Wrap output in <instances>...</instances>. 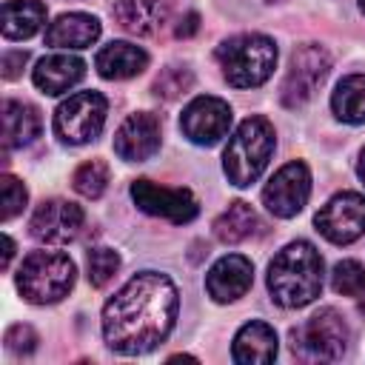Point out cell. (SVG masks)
Returning <instances> with one entry per match:
<instances>
[{
  "label": "cell",
  "mask_w": 365,
  "mask_h": 365,
  "mask_svg": "<svg viewBox=\"0 0 365 365\" xmlns=\"http://www.w3.org/2000/svg\"><path fill=\"white\" fill-rule=\"evenodd\" d=\"M317 231L334 242V245H348L365 234V197L356 191H342L334 194L314 217Z\"/></svg>",
  "instance_id": "obj_9"
},
{
  "label": "cell",
  "mask_w": 365,
  "mask_h": 365,
  "mask_svg": "<svg viewBox=\"0 0 365 365\" xmlns=\"http://www.w3.org/2000/svg\"><path fill=\"white\" fill-rule=\"evenodd\" d=\"M194 86V74L188 66H165L157 77H154V94L163 100H174L180 94H185Z\"/></svg>",
  "instance_id": "obj_26"
},
{
  "label": "cell",
  "mask_w": 365,
  "mask_h": 365,
  "mask_svg": "<svg viewBox=\"0 0 365 365\" xmlns=\"http://www.w3.org/2000/svg\"><path fill=\"white\" fill-rule=\"evenodd\" d=\"M259 3H277V0H259Z\"/></svg>",
  "instance_id": "obj_37"
},
{
  "label": "cell",
  "mask_w": 365,
  "mask_h": 365,
  "mask_svg": "<svg viewBox=\"0 0 365 365\" xmlns=\"http://www.w3.org/2000/svg\"><path fill=\"white\" fill-rule=\"evenodd\" d=\"M0 191H3V222H9L11 217H17L26 208L29 194H26V185L11 174L0 177Z\"/></svg>",
  "instance_id": "obj_29"
},
{
  "label": "cell",
  "mask_w": 365,
  "mask_h": 365,
  "mask_svg": "<svg viewBox=\"0 0 365 365\" xmlns=\"http://www.w3.org/2000/svg\"><path fill=\"white\" fill-rule=\"evenodd\" d=\"M322 274V257L311 242H288L268 265L271 299L282 308H305L319 297Z\"/></svg>",
  "instance_id": "obj_2"
},
{
  "label": "cell",
  "mask_w": 365,
  "mask_h": 365,
  "mask_svg": "<svg viewBox=\"0 0 365 365\" xmlns=\"http://www.w3.org/2000/svg\"><path fill=\"white\" fill-rule=\"evenodd\" d=\"M94 66H97L100 77H106V80H128V77H137L140 71H145L148 54L134 43L114 40L97 51Z\"/></svg>",
  "instance_id": "obj_20"
},
{
  "label": "cell",
  "mask_w": 365,
  "mask_h": 365,
  "mask_svg": "<svg viewBox=\"0 0 365 365\" xmlns=\"http://www.w3.org/2000/svg\"><path fill=\"white\" fill-rule=\"evenodd\" d=\"M83 208L68 202V200H46L34 208L29 231L37 242H48V245H63L71 242L80 228H83Z\"/></svg>",
  "instance_id": "obj_13"
},
{
  "label": "cell",
  "mask_w": 365,
  "mask_h": 365,
  "mask_svg": "<svg viewBox=\"0 0 365 365\" xmlns=\"http://www.w3.org/2000/svg\"><path fill=\"white\" fill-rule=\"evenodd\" d=\"M254 282V265L242 254H225L220 257L205 277V291L214 302H234L248 294Z\"/></svg>",
  "instance_id": "obj_15"
},
{
  "label": "cell",
  "mask_w": 365,
  "mask_h": 365,
  "mask_svg": "<svg viewBox=\"0 0 365 365\" xmlns=\"http://www.w3.org/2000/svg\"><path fill=\"white\" fill-rule=\"evenodd\" d=\"M274 145H277V134L265 117L242 120L222 154V171L228 182H234L237 188H245L254 180H259V174L268 168Z\"/></svg>",
  "instance_id": "obj_3"
},
{
  "label": "cell",
  "mask_w": 365,
  "mask_h": 365,
  "mask_svg": "<svg viewBox=\"0 0 365 365\" xmlns=\"http://www.w3.org/2000/svg\"><path fill=\"white\" fill-rule=\"evenodd\" d=\"M328 71H331V54L317 43H302L291 54V63H288V71H285V80L279 88L282 106H288V108L305 106L317 94V88L322 86Z\"/></svg>",
  "instance_id": "obj_8"
},
{
  "label": "cell",
  "mask_w": 365,
  "mask_h": 365,
  "mask_svg": "<svg viewBox=\"0 0 365 365\" xmlns=\"http://www.w3.org/2000/svg\"><path fill=\"white\" fill-rule=\"evenodd\" d=\"M331 285L342 297H359L365 294V268L356 259H342L331 271Z\"/></svg>",
  "instance_id": "obj_27"
},
{
  "label": "cell",
  "mask_w": 365,
  "mask_h": 365,
  "mask_svg": "<svg viewBox=\"0 0 365 365\" xmlns=\"http://www.w3.org/2000/svg\"><path fill=\"white\" fill-rule=\"evenodd\" d=\"M259 228V220H257V211L242 202V200H234L217 220H214V237L220 242H242L248 237H254Z\"/></svg>",
  "instance_id": "obj_23"
},
{
  "label": "cell",
  "mask_w": 365,
  "mask_h": 365,
  "mask_svg": "<svg viewBox=\"0 0 365 365\" xmlns=\"http://www.w3.org/2000/svg\"><path fill=\"white\" fill-rule=\"evenodd\" d=\"M180 128H182V134L191 143H197V145H214L231 128V106L225 100H220V97H211V94L194 97L182 108Z\"/></svg>",
  "instance_id": "obj_12"
},
{
  "label": "cell",
  "mask_w": 365,
  "mask_h": 365,
  "mask_svg": "<svg viewBox=\"0 0 365 365\" xmlns=\"http://www.w3.org/2000/svg\"><path fill=\"white\" fill-rule=\"evenodd\" d=\"M71 182H74L77 194H83L88 200H97L108 185V165L103 160H88L74 171Z\"/></svg>",
  "instance_id": "obj_25"
},
{
  "label": "cell",
  "mask_w": 365,
  "mask_h": 365,
  "mask_svg": "<svg viewBox=\"0 0 365 365\" xmlns=\"http://www.w3.org/2000/svg\"><path fill=\"white\" fill-rule=\"evenodd\" d=\"M100 37V20L86 11L60 14L46 29V46L54 48H88Z\"/></svg>",
  "instance_id": "obj_19"
},
{
  "label": "cell",
  "mask_w": 365,
  "mask_h": 365,
  "mask_svg": "<svg viewBox=\"0 0 365 365\" xmlns=\"http://www.w3.org/2000/svg\"><path fill=\"white\" fill-rule=\"evenodd\" d=\"M197 29H200V14H197V11H188V14H182V17H180V23H177V31H174V34H177V37H191Z\"/></svg>",
  "instance_id": "obj_32"
},
{
  "label": "cell",
  "mask_w": 365,
  "mask_h": 365,
  "mask_svg": "<svg viewBox=\"0 0 365 365\" xmlns=\"http://www.w3.org/2000/svg\"><path fill=\"white\" fill-rule=\"evenodd\" d=\"M180 311L174 282L160 271L134 274L103 308V339L117 354H148L171 334Z\"/></svg>",
  "instance_id": "obj_1"
},
{
  "label": "cell",
  "mask_w": 365,
  "mask_h": 365,
  "mask_svg": "<svg viewBox=\"0 0 365 365\" xmlns=\"http://www.w3.org/2000/svg\"><path fill=\"white\" fill-rule=\"evenodd\" d=\"M217 63L222 77L234 88H257L262 86L277 66V46L265 34H234L217 46Z\"/></svg>",
  "instance_id": "obj_4"
},
{
  "label": "cell",
  "mask_w": 365,
  "mask_h": 365,
  "mask_svg": "<svg viewBox=\"0 0 365 365\" xmlns=\"http://www.w3.org/2000/svg\"><path fill=\"white\" fill-rule=\"evenodd\" d=\"M108 103L100 91H77L68 100H63L54 111V131L68 145L91 143L106 123Z\"/></svg>",
  "instance_id": "obj_7"
},
{
  "label": "cell",
  "mask_w": 365,
  "mask_h": 365,
  "mask_svg": "<svg viewBox=\"0 0 365 365\" xmlns=\"http://www.w3.org/2000/svg\"><path fill=\"white\" fill-rule=\"evenodd\" d=\"M356 174H359L362 185H365V148H362V154H359V163H356Z\"/></svg>",
  "instance_id": "obj_34"
},
{
  "label": "cell",
  "mask_w": 365,
  "mask_h": 365,
  "mask_svg": "<svg viewBox=\"0 0 365 365\" xmlns=\"http://www.w3.org/2000/svg\"><path fill=\"white\" fill-rule=\"evenodd\" d=\"M231 356L240 365H262V362H274L277 356V334L268 322L262 319H251L245 322L231 345Z\"/></svg>",
  "instance_id": "obj_18"
},
{
  "label": "cell",
  "mask_w": 365,
  "mask_h": 365,
  "mask_svg": "<svg viewBox=\"0 0 365 365\" xmlns=\"http://www.w3.org/2000/svg\"><path fill=\"white\" fill-rule=\"evenodd\" d=\"M26 60H29V54L26 51H6L3 54V68H0V74L6 77V80H14V77H20V71H23V66H26Z\"/></svg>",
  "instance_id": "obj_31"
},
{
  "label": "cell",
  "mask_w": 365,
  "mask_h": 365,
  "mask_svg": "<svg viewBox=\"0 0 365 365\" xmlns=\"http://www.w3.org/2000/svg\"><path fill=\"white\" fill-rule=\"evenodd\" d=\"M131 200L137 202L140 211L151 214V217H160V220H168L174 225H182V222H191L200 211L194 194L188 188H168V185H157L151 180H134L131 182Z\"/></svg>",
  "instance_id": "obj_11"
},
{
  "label": "cell",
  "mask_w": 365,
  "mask_h": 365,
  "mask_svg": "<svg viewBox=\"0 0 365 365\" xmlns=\"http://www.w3.org/2000/svg\"><path fill=\"white\" fill-rule=\"evenodd\" d=\"M359 314L365 317V294H359Z\"/></svg>",
  "instance_id": "obj_35"
},
{
  "label": "cell",
  "mask_w": 365,
  "mask_h": 365,
  "mask_svg": "<svg viewBox=\"0 0 365 365\" xmlns=\"http://www.w3.org/2000/svg\"><path fill=\"white\" fill-rule=\"evenodd\" d=\"M171 9L174 0H114L111 14L128 34L148 37L165 26Z\"/></svg>",
  "instance_id": "obj_16"
},
{
  "label": "cell",
  "mask_w": 365,
  "mask_h": 365,
  "mask_svg": "<svg viewBox=\"0 0 365 365\" xmlns=\"http://www.w3.org/2000/svg\"><path fill=\"white\" fill-rule=\"evenodd\" d=\"M311 197V171L302 160L285 163L262 188V202L274 217H294L305 208Z\"/></svg>",
  "instance_id": "obj_10"
},
{
  "label": "cell",
  "mask_w": 365,
  "mask_h": 365,
  "mask_svg": "<svg viewBox=\"0 0 365 365\" xmlns=\"http://www.w3.org/2000/svg\"><path fill=\"white\" fill-rule=\"evenodd\" d=\"M11 257H14V242H11V237L9 234H3V268H9V262H11Z\"/></svg>",
  "instance_id": "obj_33"
},
{
  "label": "cell",
  "mask_w": 365,
  "mask_h": 365,
  "mask_svg": "<svg viewBox=\"0 0 365 365\" xmlns=\"http://www.w3.org/2000/svg\"><path fill=\"white\" fill-rule=\"evenodd\" d=\"M37 334H34V328L31 325H11L9 331H6V348L11 351V354H31L34 348H37Z\"/></svg>",
  "instance_id": "obj_30"
},
{
  "label": "cell",
  "mask_w": 365,
  "mask_h": 365,
  "mask_svg": "<svg viewBox=\"0 0 365 365\" xmlns=\"http://www.w3.org/2000/svg\"><path fill=\"white\" fill-rule=\"evenodd\" d=\"M46 23L43 0H6L3 3V37L6 40H26L37 34Z\"/></svg>",
  "instance_id": "obj_22"
},
{
  "label": "cell",
  "mask_w": 365,
  "mask_h": 365,
  "mask_svg": "<svg viewBox=\"0 0 365 365\" xmlns=\"http://www.w3.org/2000/svg\"><path fill=\"white\" fill-rule=\"evenodd\" d=\"M359 9H362V11H365V0H359Z\"/></svg>",
  "instance_id": "obj_36"
},
{
  "label": "cell",
  "mask_w": 365,
  "mask_h": 365,
  "mask_svg": "<svg viewBox=\"0 0 365 365\" xmlns=\"http://www.w3.org/2000/svg\"><path fill=\"white\" fill-rule=\"evenodd\" d=\"M86 74V63L74 54H48L43 57L34 71H31V80L34 86L43 91V94H63L68 91L71 86H77Z\"/></svg>",
  "instance_id": "obj_17"
},
{
  "label": "cell",
  "mask_w": 365,
  "mask_h": 365,
  "mask_svg": "<svg viewBox=\"0 0 365 365\" xmlns=\"http://www.w3.org/2000/svg\"><path fill=\"white\" fill-rule=\"evenodd\" d=\"M120 268V254L114 248H91L88 251V282L94 288H103L108 279H114Z\"/></svg>",
  "instance_id": "obj_28"
},
{
  "label": "cell",
  "mask_w": 365,
  "mask_h": 365,
  "mask_svg": "<svg viewBox=\"0 0 365 365\" xmlns=\"http://www.w3.org/2000/svg\"><path fill=\"white\" fill-rule=\"evenodd\" d=\"M160 117L151 111H134L123 120V125L114 134V151L125 163H143L160 148Z\"/></svg>",
  "instance_id": "obj_14"
},
{
  "label": "cell",
  "mask_w": 365,
  "mask_h": 365,
  "mask_svg": "<svg viewBox=\"0 0 365 365\" xmlns=\"http://www.w3.org/2000/svg\"><path fill=\"white\" fill-rule=\"evenodd\" d=\"M77 279V268L63 251H31L17 268V291L34 305L60 302Z\"/></svg>",
  "instance_id": "obj_5"
},
{
  "label": "cell",
  "mask_w": 365,
  "mask_h": 365,
  "mask_svg": "<svg viewBox=\"0 0 365 365\" xmlns=\"http://www.w3.org/2000/svg\"><path fill=\"white\" fill-rule=\"evenodd\" d=\"M43 120L31 103L23 100H3V145L6 151L23 148L40 137Z\"/></svg>",
  "instance_id": "obj_21"
},
{
  "label": "cell",
  "mask_w": 365,
  "mask_h": 365,
  "mask_svg": "<svg viewBox=\"0 0 365 365\" xmlns=\"http://www.w3.org/2000/svg\"><path fill=\"white\" fill-rule=\"evenodd\" d=\"M348 348V325L339 311L319 308L314 317L291 328V351L302 362H336Z\"/></svg>",
  "instance_id": "obj_6"
},
{
  "label": "cell",
  "mask_w": 365,
  "mask_h": 365,
  "mask_svg": "<svg viewBox=\"0 0 365 365\" xmlns=\"http://www.w3.org/2000/svg\"><path fill=\"white\" fill-rule=\"evenodd\" d=\"M331 108L342 123H365V74H348L331 94Z\"/></svg>",
  "instance_id": "obj_24"
}]
</instances>
